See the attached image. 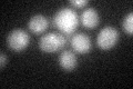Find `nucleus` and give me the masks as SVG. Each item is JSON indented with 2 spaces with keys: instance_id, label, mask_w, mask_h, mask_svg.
<instances>
[{
  "instance_id": "f257e3e1",
  "label": "nucleus",
  "mask_w": 133,
  "mask_h": 89,
  "mask_svg": "<svg viewBox=\"0 0 133 89\" xmlns=\"http://www.w3.org/2000/svg\"><path fill=\"white\" fill-rule=\"evenodd\" d=\"M53 23L57 29L64 33L71 35L76 31L79 25V17L77 12L71 8H62L56 14L53 18Z\"/></svg>"
},
{
  "instance_id": "f03ea898",
  "label": "nucleus",
  "mask_w": 133,
  "mask_h": 89,
  "mask_svg": "<svg viewBox=\"0 0 133 89\" xmlns=\"http://www.w3.org/2000/svg\"><path fill=\"white\" fill-rule=\"evenodd\" d=\"M65 37L62 33L58 32H49L47 35L41 37L39 41V47L43 52H56L58 50L64 47L65 45Z\"/></svg>"
},
{
  "instance_id": "7ed1b4c3",
  "label": "nucleus",
  "mask_w": 133,
  "mask_h": 89,
  "mask_svg": "<svg viewBox=\"0 0 133 89\" xmlns=\"http://www.w3.org/2000/svg\"><path fill=\"white\" fill-rule=\"evenodd\" d=\"M30 36L22 29H15L7 37V45L14 51H21L28 47Z\"/></svg>"
},
{
  "instance_id": "20e7f679",
  "label": "nucleus",
  "mask_w": 133,
  "mask_h": 89,
  "mask_svg": "<svg viewBox=\"0 0 133 89\" xmlns=\"http://www.w3.org/2000/svg\"><path fill=\"white\" fill-rule=\"evenodd\" d=\"M119 40V32L115 28L108 26L99 32L97 37V45L101 49H111L116 45Z\"/></svg>"
},
{
  "instance_id": "39448f33",
  "label": "nucleus",
  "mask_w": 133,
  "mask_h": 89,
  "mask_svg": "<svg viewBox=\"0 0 133 89\" xmlns=\"http://www.w3.org/2000/svg\"><path fill=\"white\" fill-rule=\"evenodd\" d=\"M71 47L78 54H88L91 49V40L85 33H76L70 40Z\"/></svg>"
},
{
  "instance_id": "423d86ee",
  "label": "nucleus",
  "mask_w": 133,
  "mask_h": 89,
  "mask_svg": "<svg viewBox=\"0 0 133 89\" xmlns=\"http://www.w3.org/2000/svg\"><path fill=\"white\" fill-rule=\"evenodd\" d=\"M49 26V21L43 15H36L29 20L28 27L33 33H42L44 30H47Z\"/></svg>"
},
{
  "instance_id": "0eeeda50",
  "label": "nucleus",
  "mask_w": 133,
  "mask_h": 89,
  "mask_svg": "<svg viewBox=\"0 0 133 89\" xmlns=\"http://www.w3.org/2000/svg\"><path fill=\"white\" fill-rule=\"evenodd\" d=\"M80 19L87 29H94L99 25V15L93 8H87L81 14Z\"/></svg>"
},
{
  "instance_id": "6e6552de",
  "label": "nucleus",
  "mask_w": 133,
  "mask_h": 89,
  "mask_svg": "<svg viewBox=\"0 0 133 89\" xmlns=\"http://www.w3.org/2000/svg\"><path fill=\"white\" fill-rule=\"evenodd\" d=\"M59 65L62 69L66 71H71L77 67L78 59L76 57V54H73L70 50H64L59 57Z\"/></svg>"
},
{
  "instance_id": "1a4fd4ad",
  "label": "nucleus",
  "mask_w": 133,
  "mask_h": 89,
  "mask_svg": "<svg viewBox=\"0 0 133 89\" xmlns=\"http://www.w3.org/2000/svg\"><path fill=\"white\" fill-rule=\"evenodd\" d=\"M122 27H123V30L125 31L128 35H132L133 33V14L132 12L127 15L125 18L123 19Z\"/></svg>"
},
{
  "instance_id": "9d476101",
  "label": "nucleus",
  "mask_w": 133,
  "mask_h": 89,
  "mask_svg": "<svg viewBox=\"0 0 133 89\" xmlns=\"http://www.w3.org/2000/svg\"><path fill=\"white\" fill-rule=\"evenodd\" d=\"M70 3H71L72 6H74V7L82 8V7H84L87 3H88V1H87V0H71Z\"/></svg>"
},
{
  "instance_id": "9b49d317",
  "label": "nucleus",
  "mask_w": 133,
  "mask_h": 89,
  "mask_svg": "<svg viewBox=\"0 0 133 89\" xmlns=\"http://www.w3.org/2000/svg\"><path fill=\"white\" fill-rule=\"evenodd\" d=\"M0 61H1V62H0V67L3 68V67L7 65V56L2 51H1V55H0Z\"/></svg>"
}]
</instances>
